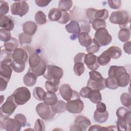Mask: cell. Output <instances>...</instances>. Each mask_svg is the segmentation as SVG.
<instances>
[{"instance_id": "obj_1", "label": "cell", "mask_w": 131, "mask_h": 131, "mask_svg": "<svg viewBox=\"0 0 131 131\" xmlns=\"http://www.w3.org/2000/svg\"><path fill=\"white\" fill-rule=\"evenodd\" d=\"M108 76L115 78L118 86L120 87H126L130 82V76L123 66H111L108 70Z\"/></svg>"}, {"instance_id": "obj_2", "label": "cell", "mask_w": 131, "mask_h": 131, "mask_svg": "<svg viewBox=\"0 0 131 131\" xmlns=\"http://www.w3.org/2000/svg\"><path fill=\"white\" fill-rule=\"evenodd\" d=\"M109 20L112 24L119 25L121 29L127 28V25L129 26V15L128 12L124 10L113 11L110 16Z\"/></svg>"}, {"instance_id": "obj_3", "label": "cell", "mask_w": 131, "mask_h": 131, "mask_svg": "<svg viewBox=\"0 0 131 131\" xmlns=\"http://www.w3.org/2000/svg\"><path fill=\"white\" fill-rule=\"evenodd\" d=\"M90 78L88 81L87 86L93 90H102L105 89V78L100 73L96 71H91L89 72Z\"/></svg>"}, {"instance_id": "obj_4", "label": "cell", "mask_w": 131, "mask_h": 131, "mask_svg": "<svg viewBox=\"0 0 131 131\" xmlns=\"http://www.w3.org/2000/svg\"><path fill=\"white\" fill-rule=\"evenodd\" d=\"M63 74V71L61 68L55 65L48 64L46 71L42 76L47 80L59 84Z\"/></svg>"}, {"instance_id": "obj_5", "label": "cell", "mask_w": 131, "mask_h": 131, "mask_svg": "<svg viewBox=\"0 0 131 131\" xmlns=\"http://www.w3.org/2000/svg\"><path fill=\"white\" fill-rule=\"evenodd\" d=\"M12 95L16 103L20 105L26 104L31 98L30 91L25 86L18 88Z\"/></svg>"}, {"instance_id": "obj_6", "label": "cell", "mask_w": 131, "mask_h": 131, "mask_svg": "<svg viewBox=\"0 0 131 131\" xmlns=\"http://www.w3.org/2000/svg\"><path fill=\"white\" fill-rule=\"evenodd\" d=\"M17 104L14 101L12 95L8 97L5 102L1 107V118L4 119L6 117H9L12 115L16 107Z\"/></svg>"}, {"instance_id": "obj_7", "label": "cell", "mask_w": 131, "mask_h": 131, "mask_svg": "<svg viewBox=\"0 0 131 131\" xmlns=\"http://www.w3.org/2000/svg\"><path fill=\"white\" fill-rule=\"evenodd\" d=\"M36 111L41 119L46 121L53 119L55 116V113L52 111L51 107L44 102L39 103L36 105Z\"/></svg>"}, {"instance_id": "obj_8", "label": "cell", "mask_w": 131, "mask_h": 131, "mask_svg": "<svg viewBox=\"0 0 131 131\" xmlns=\"http://www.w3.org/2000/svg\"><path fill=\"white\" fill-rule=\"evenodd\" d=\"M94 39L100 46H107L112 40V36L108 33L106 28H100L97 30L94 35Z\"/></svg>"}, {"instance_id": "obj_9", "label": "cell", "mask_w": 131, "mask_h": 131, "mask_svg": "<svg viewBox=\"0 0 131 131\" xmlns=\"http://www.w3.org/2000/svg\"><path fill=\"white\" fill-rule=\"evenodd\" d=\"M29 6L26 1H19L13 3L11 6V11L13 15L22 17L29 11Z\"/></svg>"}, {"instance_id": "obj_10", "label": "cell", "mask_w": 131, "mask_h": 131, "mask_svg": "<svg viewBox=\"0 0 131 131\" xmlns=\"http://www.w3.org/2000/svg\"><path fill=\"white\" fill-rule=\"evenodd\" d=\"M1 127L7 131H19L21 128V125L15 118L6 117L1 120Z\"/></svg>"}, {"instance_id": "obj_11", "label": "cell", "mask_w": 131, "mask_h": 131, "mask_svg": "<svg viewBox=\"0 0 131 131\" xmlns=\"http://www.w3.org/2000/svg\"><path fill=\"white\" fill-rule=\"evenodd\" d=\"M59 93L62 98L67 101L80 98L79 94L73 90L68 84H63L59 88Z\"/></svg>"}, {"instance_id": "obj_12", "label": "cell", "mask_w": 131, "mask_h": 131, "mask_svg": "<svg viewBox=\"0 0 131 131\" xmlns=\"http://www.w3.org/2000/svg\"><path fill=\"white\" fill-rule=\"evenodd\" d=\"M91 125V121L86 117L83 116H77L75 120L74 125L72 126L71 130H86Z\"/></svg>"}, {"instance_id": "obj_13", "label": "cell", "mask_w": 131, "mask_h": 131, "mask_svg": "<svg viewBox=\"0 0 131 131\" xmlns=\"http://www.w3.org/2000/svg\"><path fill=\"white\" fill-rule=\"evenodd\" d=\"M66 108L71 113L80 114L83 110L84 103L80 98L71 100L67 103Z\"/></svg>"}, {"instance_id": "obj_14", "label": "cell", "mask_w": 131, "mask_h": 131, "mask_svg": "<svg viewBox=\"0 0 131 131\" xmlns=\"http://www.w3.org/2000/svg\"><path fill=\"white\" fill-rule=\"evenodd\" d=\"M84 63L92 71H96L100 67V65L97 62V56L93 53H89L85 54Z\"/></svg>"}, {"instance_id": "obj_15", "label": "cell", "mask_w": 131, "mask_h": 131, "mask_svg": "<svg viewBox=\"0 0 131 131\" xmlns=\"http://www.w3.org/2000/svg\"><path fill=\"white\" fill-rule=\"evenodd\" d=\"M65 28L68 33L73 34L71 36V38L73 40H75L81 32L79 24L76 20L71 21L68 25H66Z\"/></svg>"}, {"instance_id": "obj_16", "label": "cell", "mask_w": 131, "mask_h": 131, "mask_svg": "<svg viewBox=\"0 0 131 131\" xmlns=\"http://www.w3.org/2000/svg\"><path fill=\"white\" fill-rule=\"evenodd\" d=\"M0 27L2 29L10 32L14 29V23L8 16L0 15Z\"/></svg>"}, {"instance_id": "obj_17", "label": "cell", "mask_w": 131, "mask_h": 131, "mask_svg": "<svg viewBox=\"0 0 131 131\" xmlns=\"http://www.w3.org/2000/svg\"><path fill=\"white\" fill-rule=\"evenodd\" d=\"M28 55L27 52L23 49L17 48L12 53V59L15 61L26 62L27 61Z\"/></svg>"}, {"instance_id": "obj_18", "label": "cell", "mask_w": 131, "mask_h": 131, "mask_svg": "<svg viewBox=\"0 0 131 131\" xmlns=\"http://www.w3.org/2000/svg\"><path fill=\"white\" fill-rule=\"evenodd\" d=\"M37 29V26L36 23L32 21L25 22L23 25V30L25 33L30 35H33Z\"/></svg>"}, {"instance_id": "obj_19", "label": "cell", "mask_w": 131, "mask_h": 131, "mask_svg": "<svg viewBox=\"0 0 131 131\" xmlns=\"http://www.w3.org/2000/svg\"><path fill=\"white\" fill-rule=\"evenodd\" d=\"M37 76L32 72L28 70L27 73L23 78L24 83L26 86L31 87L35 85L37 80Z\"/></svg>"}, {"instance_id": "obj_20", "label": "cell", "mask_w": 131, "mask_h": 131, "mask_svg": "<svg viewBox=\"0 0 131 131\" xmlns=\"http://www.w3.org/2000/svg\"><path fill=\"white\" fill-rule=\"evenodd\" d=\"M42 58L36 52L31 53L29 57V64L30 69H34L38 67L41 62Z\"/></svg>"}, {"instance_id": "obj_21", "label": "cell", "mask_w": 131, "mask_h": 131, "mask_svg": "<svg viewBox=\"0 0 131 131\" xmlns=\"http://www.w3.org/2000/svg\"><path fill=\"white\" fill-rule=\"evenodd\" d=\"M12 69L10 65L7 63H1L0 77L9 81L12 73Z\"/></svg>"}, {"instance_id": "obj_22", "label": "cell", "mask_w": 131, "mask_h": 131, "mask_svg": "<svg viewBox=\"0 0 131 131\" xmlns=\"http://www.w3.org/2000/svg\"><path fill=\"white\" fill-rule=\"evenodd\" d=\"M79 43L83 47H87L90 46L92 42V39L89 33L86 32H81L77 36Z\"/></svg>"}, {"instance_id": "obj_23", "label": "cell", "mask_w": 131, "mask_h": 131, "mask_svg": "<svg viewBox=\"0 0 131 131\" xmlns=\"http://www.w3.org/2000/svg\"><path fill=\"white\" fill-rule=\"evenodd\" d=\"M106 53L108 54L111 59L119 58L122 53L121 49L117 46H112L105 50Z\"/></svg>"}, {"instance_id": "obj_24", "label": "cell", "mask_w": 131, "mask_h": 131, "mask_svg": "<svg viewBox=\"0 0 131 131\" xmlns=\"http://www.w3.org/2000/svg\"><path fill=\"white\" fill-rule=\"evenodd\" d=\"M58 101L57 97L55 92L47 91L46 93V95L43 99V102L47 105L52 106L55 104Z\"/></svg>"}, {"instance_id": "obj_25", "label": "cell", "mask_w": 131, "mask_h": 131, "mask_svg": "<svg viewBox=\"0 0 131 131\" xmlns=\"http://www.w3.org/2000/svg\"><path fill=\"white\" fill-rule=\"evenodd\" d=\"M47 62L45 60V59H43L42 60L41 63L38 67H37L36 68H35L34 69H30L29 68V70L31 71L33 73H34L38 77V76L43 75L45 74V73L46 71V69H47Z\"/></svg>"}, {"instance_id": "obj_26", "label": "cell", "mask_w": 131, "mask_h": 131, "mask_svg": "<svg viewBox=\"0 0 131 131\" xmlns=\"http://www.w3.org/2000/svg\"><path fill=\"white\" fill-rule=\"evenodd\" d=\"M108 116L109 114L107 111L104 112H99L96 110L94 114V118L97 122L103 123L107 120Z\"/></svg>"}, {"instance_id": "obj_27", "label": "cell", "mask_w": 131, "mask_h": 131, "mask_svg": "<svg viewBox=\"0 0 131 131\" xmlns=\"http://www.w3.org/2000/svg\"><path fill=\"white\" fill-rule=\"evenodd\" d=\"M66 104L67 103L64 101L58 100L55 104L51 106V107L54 113H61L67 110Z\"/></svg>"}, {"instance_id": "obj_28", "label": "cell", "mask_w": 131, "mask_h": 131, "mask_svg": "<svg viewBox=\"0 0 131 131\" xmlns=\"http://www.w3.org/2000/svg\"><path fill=\"white\" fill-rule=\"evenodd\" d=\"M62 12L58 8H54L51 9L48 14V18L51 21H58L61 16Z\"/></svg>"}, {"instance_id": "obj_29", "label": "cell", "mask_w": 131, "mask_h": 131, "mask_svg": "<svg viewBox=\"0 0 131 131\" xmlns=\"http://www.w3.org/2000/svg\"><path fill=\"white\" fill-rule=\"evenodd\" d=\"M4 46L5 47V49L9 52H12L17 49L18 47V42L16 38L12 37L10 40L4 42Z\"/></svg>"}, {"instance_id": "obj_30", "label": "cell", "mask_w": 131, "mask_h": 131, "mask_svg": "<svg viewBox=\"0 0 131 131\" xmlns=\"http://www.w3.org/2000/svg\"><path fill=\"white\" fill-rule=\"evenodd\" d=\"M118 37L121 42L129 41L130 37V32L128 28H121L118 32Z\"/></svg>"}, {"instance_id": "obj_31", "label": "cell", "mask_w": 131, "mask_h": 131, "mask_svg": "<svg viewBox=\"0 0 131 131\" xmlns=\"http://www.w3.org/2000/svg\"><path fill=\"white\" fill-rule=\"evenodd\" d=\"M26 62L23 61H18L12 60L10 63V66L12 69L16 73H21L24 71L25 68Z\"/></svg>"}, {"instance_id": "obj_32", "label": "cell", "mask_w": 131, "mask_h": 131, "mask_svg": "<svg viewBox=\"0 0 131 131\" xmlns=\"http://www.w3.org/2000/svg\"><path fill=\"white\" fill-rule=\"evenodd\" d=\"M12 60V54L6 49H2L1 53V63H10Z\"/></svg>"}, {"instance_id": "obj_33", "label": "cell", "mask_w": 131, "mask_h": 131, "mask_svg": "<svg viewBox=\"0 0 131 131\" xmlns=\"http://www.w3.org/2000/svg\"><path fill=\"white\" fill-rule=\"evenodd\" d=\"M88 98L93 103L97 104L101 102L102 100V96L100 91L92 89Z\"/></svg>"}, {"instance_id": "obj_34", "label": "cell", "mask_w": 131, "mask_h": 131, "mask_svg": "<svg viewBox=\"0 0 131 131\" xmlns=\"http://www.w3.org/2000/svg\"><path fill=\"white\" fill-rule=\"evenodd\" d=\"M108 17V11L105 9L97 10L95 9L94 14V20L95 19L105 20Z\"/></svg>"}, {"instance_id": "obj_35", "label": "cell", "mask_w": 131, "mask_h": 131, "mask_svg": "<svg viewBox=\"0 0 131 131\" xmlns=\"http://www.w3.org/2000/svg\"><path fill=\"white\" fill-rule=\"evenodd\" d=\"M46 92L44 90L39 86L35 87L33 92V95L34 97L38 101H43Z\"/></svg>"}, {"instance_id": "obj_36", "label": "cell", "mask_w": 131, "mask_h": 131, "mask_svg": "<svg viewBox=\"0 0 131 131\" xmlns=\"http://www.w3.org/2000/svg\"><path fill=\"white\" fill-rule=\"evenodd\" d=\"M111 60V57L108 54L104 51L98 57H97V62L99 65L103 66H106L109 63Z\"/></svg>"}, {"instance_id": "obj_37", "label": "cell", "mask_w": 131, "mask_h": 131, "mask_svg": "<svg viewBox=\"0 0 131 131\" xmlns=\"http://www.w3.org/2000/svg\"><path fill=\"white\" fill-rule=\"evenodd\" d=\"M73 6V2L71 0H61L58 3V9L62 11L70 10Z\"/></svg>"}, {"instance_id": "obj_38", "label": "cell", "mask_w": 131, "mask_h": 131, "mask_svg": "<svg viewBox=\"0 0 131 131\" xmlns=\"http://www.w3.org/2000/svg\"><path fill=\"white\" fill-rule=\"evenodd\" d=\"M105 87L111 90H115L118 88V85L115 78L108 76L105 79Z\"/></svg>"}, {"instance_id": "obj_39", "label": "cell", "mask_w": 131, "mask_h": 131, "mask_svg": "<svg viewBox=\"0 0 131 131\" xmlns=\"http://www.w3.org/2000/svg\"><path fill=\"white\" fill-rule=\"evenodd\" d=\"M120 101L122 104L130 110L131 105V97L129 94L124 93L120 96Z\"/></svg>"}, {"instance_id": "obj_40", "label": "cell", "mask_w": 131, "mask_h": 131, "mask_svg": "<svg viewBox=\"0 0 131 131\" xmlns=\"http://www.w3.org/2000/svg\"><path fill=\"white\" fill-rule=\"evenodd\" d=\"M73 70L75 74L78 76H81L85 71V67L84 63L81 62H77L74 63L73 67Z\"/></svg>"}, {"instance_id": "obj_41", "label": "cell", "mask_w": 131, "mask_h": 131, "mask_svg": "<svg viewBox=\"0 0 131 131\" xmlns=\"http://www.w3.org/2000/svg\"><path fill=\"white\" fill-rule=\"evenodd\" d=\"M35 20L37 24H45L47 23L46 15L42 11H38L35 13Z\"/></svg>"}, {"instance_id": "obj_42", "label": "cell", "mask_w": 131, "mask_h": 131, "mask_svg": "<svg viewBox=\"0 0 131 131\" xmlns=\"http://www.w3.org/2000/svg\"><path fill=\"white\" fill-rule=\"evenodd\" d=\"M100 47V45L93 38L92 39V42L91 44L88 47H86V51L88 53L93 54L95 53L99 50Z\"/></svg>"}, {"instance_id": "obj_43", "label": "cell", "mask_w": 131, "mask_h": 131, "mask_svg": "<svg viewBox=\"0 0 131 131\" xmlns=\"http://www.w3.org/2000/svg\"><path fill=\"white\" fill-rule=\"evenodd\" d=\"M91 23L93 28L96 31L100 28H105L106 27V23L105 20L102 19H95L93 20Z\"/></svg>"}, {"instance_id": "obj_44", "label": "cell", "mask_w": 131, "mask_h": 131, "mask_svg": "<svg viewBox=\"0 0 131 131\" xmlns=\"http://www.w3.org/2000/svg\"><path fill=\"white\" fill-rule=\"evenodd\" d=\"M18 39L20 45L30 44L32 41V36L24 32L19 34Z\"/></svg>"}, {"instance_id": "obj_45", "label": "cell", "mask_w": 131, "mask_h": 131, "mask_svg": "<svg viewBox=\"0 0 131 131\" xmlns=\"http://www.w3.org/2000/svg\"><path fill=\"white\" fill-rule=\"evenodd\" d=\"M58 84L50 80H47L45 82V88L47 91L56 92L58 90Z\"/></svg>"}, {"instance_id": "obj_46", "label": "cell", "mask_w": 131, "mask_h": 131, "mask_svg": "<svg viewBox=\"0 0 131 131\" xmlns=\"http://www.w3.org/2000/svg\"><path fill=\"white\" fill-rule=\"evenodd\" d=\"M116 126L117 130H127L128 127H130L126 121L124 119L120 118H118Z\"/></svg>"}, {"instance_id": "obj_47", "label": "cell", "mask_w": 131, "mask_h": 131, "mask_svg": "<svg viewBox=\"0 0 131 131\" xmlns=\"http://www.w3.org/2000/svg\"><path fill=\"white\" fill-rule=\"evenodd\" d=\"M11 38V34L10 32L3 29L0 30V39L2 41L7 42L10 40Z\"/></svg>"}, {"instance_id": "obj_48", "label": "cell", "mask_w": 131, "mask_h": 131, "mask_svg": "<svg viewBox=\"0 0 131 131\" xmlns=\"http://www.w3.org/2000/svg\"><path fill=\"white\" fill-rule=\"evenodd\" d=\"M80 31L83 32H86L89 33L91 31V23L88 20H83L80 21Z\"/></svg>"}, {"instance_id": "obj_49", "label": "cell", "mask_w": 131, "mask_h": 131, "mask_svg": "<svg viewBox=\"0 0 131 131\" xmlns=\"http://www.w3.org/2000/svg\"><path fill=\"white\" fill-rule=\"evenodd\" d=\"M0 15H5L9 10L8 4L4 1H0Z\"/></svg>"}, {"instance_id": "obj_50", "label": "cell", "mask_w": 131, "mask_h": 131, "mask_svg": "<svg viewBox=\"0 0 131 131\" xmlns=\"http://www.w3.org/2000/svg\"><path fill=\"white\" fill-rule=\"evenodd\" d=\"M62 14L60 19L58 21V22L61 24H66L68 23L70 20V14L67 12V11H61Z\"/></svg>"}, {"instance_id": "obj_51", "label": "cell", "mask_w": 131, "mask_h": 131, "mask_svg": "<svg viewBox=\"0 0 131 131\" xmlns=\"http://www.w3.org/2000/svg\"><path fill=\"white\" fill-rule=\"evenodd\" d=\"M34 130H45V125L42 120L38 119L35 121L34 124Z\"/></svg>"}, {"instance_id": "obj_52", "label": "cell", "mask_w": 131, "mask_h": 131, "mask_svg": "<svg viewBox=\"0 0 131 131\" xmlns=\"http://www.w3.org/2000/svg\"><path fill=\"white\" fill-rule=\"evenodd\" d=\"M92 90V89L91 88H90L88 86H84L80 90V92H79V95L81 97H82L83 98H88Z\"/></svg>"}, {"instance_id": "obj_53", "label": "cell", "mask_w": 131, "mask_h": 131, "mask_svg": "<svg viewBox=\"0 0 131 131\" xmlns=\"http://www.w3.org/2000/svg\"><path fill=\"white\" fill-rule=\"evenodd\" d=\"M14 118L16 119L20 123L22 127L26 126L27 123V119L26 116L23 114H17L14 116Z\"/></svg>"}, {"instance_id": "obj_54", "label": "cell", "mask_w": 131, "mask_h": 131, "mask_svg": "<svg viewBox=\"0 0 131 131\" xmlns=\"http://www.w3.org/2000/svg\"><path fill=\"white\" fill-rule=\"evenodd\" d=\"M107 3L110 7L113 9H119L121 6V1L120 0L107 1Z\"/></svg>"}, {"instance_id": "obj_55", "label": "cell", "mask_w": 131, "mask_h": 131, "mask_svg": "<svg viewBox=\"0 0 131 131\" xmlns=\"http://www.w3.org/2000/svg\"><path fill=\"white\" fill-rule=\"evenodd\" d=\"M129 110H130L129 109L128 110L127 108H126L125 107H119L117 110V111H116V116H117V118H123L125 114Z\"/></svg>"}, {"instance_id": "obj_56", "label": "cell", "mask_w": 131, "mask_h": 131, "mask_svg": "<svg viewBox=\"0 0 131 131\" xmlns=\"http://www.w3.org/2000/svg\"><path fill=\"white\" fill-rule=\"evenodd\" d=\"M85 54L84 53H79L76 54L74 58V61L75 62H81L84 63V59Z\"/></svg>"}, {"instance_id": "obj_57", "label": "cell", "mask_w": 131, "mask_h": 131, "mask_svg": "<svg viewBox=\"0 0 131 131\" xmlns=\"http://www.w3.org/2000/svg\"><path fill=\"white\" fill-rule=\"evenodd\" d=\"M51 2V1H45V0H35V3L36 5L40 7H44L47 6L49 3Z\"/></svg>"}, {"instance_id": "obj_58", "label": "cell", "mask_w": 131, "mask_h": 131, "mask_svg": "<svg viewBox=\"0 0 131 131\" xmlns=\"http://www.w3.org/2000/svg\"><path fill=\"white\" fill-rule=\"evenodd\" d=\"M96 110L99 112H104L106 111H107L106 106L104 103L100 102L97 103Z\"/></svg>"}, {"instance_id": "obj_59", "label": "cell", "mask_w": 131, "mask_h": 131, "mask_svg": "<svg viewBox=\"0 0 131 131\" xmlns=\"http://www.w3.org/2000/svg\"><path fill=\"white\" fill-rule=\"evenodd\" d=\"M8 81L5 78L0 77V91H3L5 90L7 86Z\"/></svg>"}, {"instance_id": "obj_60", "label": "cell", "mask_w": 131, "mask_h": 131, "mask_svg": "<svg viewBox=\"0 0 131 131\" xmlns=\"http://www.w3.org/2000/svg\"><path fill=\"white\" fill-rule=\"evenodd\" d=\"M123 49L124 52L130 55L131 53V49H130V41H128L127 42H126L124 45H123Z\"/></svg>"}, {"instance_id": "obj_61", "label": "cell", "mask_w": 131, "mask_h": 131, "mask_svg": "<svg viewBox=\"0 0 131 131\" xmlns=\"http://www.w3.org/2000/svg\"><path fill=\"white\" fill-rule=\"evenodd\" d=\"M102 126L99 125H97V124H95V125H93L92 126H91V127H90V128H89V130H101Z\"/></svg>"}, {"instance_id": "obj_62", "label": "cell", "mask_w": 131, "mask_h": 131, "mask_svg": "<svg viewBox=\"0 0 131 131\" xmlns=\"http://www.w3.org/2000/svg\"><path fill=\"white\" fill-rule=\"evenodd\" d=\"M108 130H117V126L115 125H111V126H108L106 127Z\"/></svg>"}]
</instances>
